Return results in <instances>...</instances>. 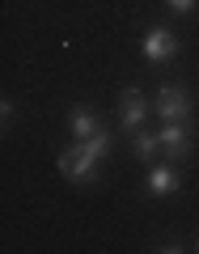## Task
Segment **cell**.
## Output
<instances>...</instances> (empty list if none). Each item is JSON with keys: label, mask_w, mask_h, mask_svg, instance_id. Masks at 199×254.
Segmentation results:
<instances>
[{"label": "cell", "mask_w": 199, "mask_h": 254, "mask_svg": "<svg viewBox=\"0 0 199 254\" xmlns=\"http://www.w3.org/2000/svg\"><path fill=\"white\" fill-rule=\"evenodd\" d=\"M161 157L165 161H187L191 157V144H195V131H191V119H170V123H161Z\"/></svg>", "instance_id": "1"}, {"label": "cell", "mask_w": 199, "mask_h": 254, "mask_svg": "<svg viewBox=\"0 0 199 254\" xmlns=\"http://www.w3.org/2000/svg\"><path fill=\"white\" fill-rule=\"evenodd\" d=\"M153 106H157V115H161V123H170V119H191V93L182 89V85H161Z\"/></svg>", "instance_id": "2"}, {"label": "cell", "mask_w": 199, "mask_h": 254, "mask_svg": "<svg viewBox=\"0 0 199 254\" xmlns=\"http://www.w3.org/2000/svg\"><path fill=\"white\" fill-rule=\"evenodd\" d=\"M140 51H144V60L165 64V60H174V55H178V38H174L170 26H153V30L144 34V43H140Z\"/></svg>", "instance_id": "3"}, {"label": "cell", "mask_w": 199, "mask_h": 254, "mask_svg": "<svg viewBox=\"0 0 199 254\" xmlns=\"http://www.w3.org/2000/svg\"><path fill=\"white\" fill-rule=\"evenodd\" d=\"M60 174H68L72 182H89V178H98V161H93L89 153H85L81 144L76 148H68V153H60Z\"/></svg>", "instance_id": "4"}, {"label": "cell", "mask_w": 199, "mask_h": 254, "mask_svg": "<svg viewBox=\"0 0 199 254\" xmlns=\"http://www.w3.org/2000/svg\"><path fill=\"white\" fill-rule=\"evenodd\" d=\"M119 119H123V131H140L148 119V102L140 89H123V98H119Z\"/></svg>", "instance_id": "5"}, {"label": "cell", "mask_w": 199, "mask_h": 254, "mask_svg": "<svg viewBox=\"0 0 199 254\" xmlns=\"http://www.w3.org/2000/svg\"><path fill=\"white\" fill-rule=\"evenodd\" d=\"M178 187H182V178H178V170H174V161L148 170V190H153V195H174Z\"/></svg>", "instance_id": "6"}, {"label": "cell", "mask_w": 199, "mask_h": 254, "mask_svg": "<svg viewBox=\"0 0 199 254\" xmlns=\"http://www.w3.org/2000/svg\"><path fill=\"white\" fill-rule=\"evenodd\" d=\"M93 131H102L98 115H93V110H85V106H76V110H72V136H76V140H89Z\"/></svg>", "instance_id": "7"}, {"label": "cell", "mask_w": 199, "mask_h": 254, "mask_svg": "<svg viewBox=\"0 0 199 254\" xmlns=\"http://www.w3.org/2000/svg\"><path fill=\"white\" fill-rule=\"evenodd\" d=\"M132 153H136L140 161H153V157L161 153V136H157V131H136V140H132Z\"/></svg>", "instance_id": "8"}, {"label": "cell", "mask_w": 199, "mask_h": 254, "mask_svg": "<svg viewBox=\"0 0 199 254\" xmlns=\"http://www.w3.org/2000/svg\"><path fill=\"white\" fill-rule=\"evenodd\" d=\"M76 144H81V148H85V153H89V157H93V161H102V157H106V153H110V136H106V131H93V136H89V140H76Z\"/></svg>", "instance_id": "9"}, {"label": "cell", "mask_w": 199, "mask_h": 254, "mask_svg": "<svg viewBox=\"0 0 199 254\" xmlns=\"http://www.w3.org/2000/svg\"><path fill=\"white\" fill-rule=\"evenodd\" d=\"M165 4H170L174 13H191V9H195V0H165Z\"/></svg>", "instance_id": "10"}, {"label": "cell", "mask_w": 199, "mask_h": 254, "mask_svg": "<svg viewBox=\"0 0 199 254\" xmlns=\"http://www.w3.org/2000/svg\"><path fill=\"white\" fill-rule=\"evenodd\" d=\"M195 250H199V242H195Z\"/></svg>", "instance_id": "11"}]
</instances>
